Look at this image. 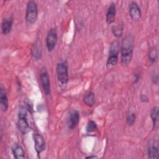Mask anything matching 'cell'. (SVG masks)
<instances>
[{
  "mask_svg": "<svg viewBox=\"0 0 159 159\" xmlns=\"http://www.w3.org/2000/svg\"><path fill=\"white\" fill-rule=\"evenodd\" d=\"M0 104L1 107L3 112H6L8 109V98L6 90L2 87L0 89Z\"/></svg>",
  "mask_w": 159,
  "mask_h": 159,
  "instance_id": "14",
  "label": "cell"
},
{
  "mask_svg": "<svg viewBox=\"0 0 159 159\" xmlns=\"http://www.w3.org/2000/svg\"><path fill=\"white\" fill-rule=\"evenodd\" d=\"M150 117L152 118L153 124V129H155L158 125V107L157 106L153 107L150 112Z\"/></svg>",
  "mask_w": 159,
  "mask_h": 159,
  "instance_id": "16",
  "label": "cell"
},
{
  "mask_svg": "<svg viewBox=\"0 0 159 159\" xmlns=\"http://www.w3.org/2000/svg\"><path fill=\"white\" fill-rule=\"evenodd\" d=\"M97 129L96 123L93 120H89L86 127V131L87 132H93Z\"/></svg>",
  "mask_w": 159,
  "mask_h": 159,
  "instance_id": "22",
  "label": "cell"
},
{
  "mask_svg": "<svg viewBox=\"0 0 159 159\" xmlns=\"http://www.w3.org/2000/svg\"><path fill=\"white\" fill-rule=\"evenodd\" d=\"M58 40L57 32L55 28H52L46 37V46L48 52H52L55 47Z\"/></svg>",
  "mask_w": 159,
  "mask_h": 159,
  "instance_id": "6",
  "label": "cell"
},
{
  "mask_svg": "<svg viewBox=\"0 0 159 159\" xmlns=\"http://www.w3.org/2000/svg\"><path fill=\"white\" fill-rule=\"evenodd\" d=\"M32 55L36 60H39L42 56V46L40 42L37 40L32 48Z\"/></svg>",
  "mask_w": 159,
  "mask_h": 159,
  "instance_id": "15",
  "label": "cell"
},
{
  "mask_svg": "<svg viewBox=\"0 0 159 159\" xmlns=\"http://www.w3.org/2000/svg\"><path fill=\"white\" fill-rule=\"evenodd\" d=\"M34 147L37 155H39L44 150L45 148V143L43 137L39 134H34Z\"/></svg>",
  "mask_w": 159,
  "mask_h": 159,
  "instance_id": "9",
  "label": "cell"
},
{
  "mask_svg": "<svg viewBox=\"0 0 159 159\" xmlns=\"http://www.w3.org/2000/svg\"><path fill=\"white\" fill-rule=\"evenodd\" d=\"M13 24V19L9 17L4 19L1 24V30L4 35H7L11 32Z\"/></svg>",
  "mask_w": 159,
  "mask_h": 159,
  "instance_id": "13",
  "label": "cell"
},
{
  "mask_svg": "<svg viewBox=\"0 0 159 159\" xmlns=\"http://www.w3.org/2000/svg\"><path fill=\"white\" fill-rule=\"evenodd\" d=\"M12 153L14 155V157L16 159H20V158H24V152L23 150V148L22 147H20L19 145H15L14 147L12 148Z\"/></svg>",
  "mask_w": 159,
  "mask_h": 159,
  "instance_id": "17",
  "label": "cell"
},
{
  "mask_svg": "<svg viewBox=\"0 0 159 159\" xmlns=\"http://www.w3.org/2000/svg\"><path fill=\"white\" fill-rule=\"evenodd\" d=\"M140 100L142 102H148V98L145 95H142L140 96Z\"/></svg>",
  "mask_w": 159,
  "mask_h": 159,
  "instance_id": "23",
  "label": "cell"
},
{
  "mask_svg": "<svg viewBox=\"0 0 159 159\" xmlns=\"http://www.w3.org/2000/svg\"><path fill=\"white\" fill-rule=\"evenodd\" d=\"M134 50V37L131 35H127L122 40L121 45V63L128 65L132 58Z\"/></svg>",
  "mask_w": 159,
  "mask_h": 159,
  "instance_id": "1",
  "label": "cell"
},
{
  "mask_svg": "<svg viewBox=\"0 0 159 159\" xmlns=\"http://www.w3.org/2000/svg\"><path fill=\"white\" fill-rule=\"evenodd\" d=\"M140 79V75L139 73H135L134 74V83H137Z\"/></svg>",
  "mask_w": 159,
  "mask_h": 159,
  "instance_id": "24",
  "label": "cell"
},
{
  "mask_svg": "<svg viewBox=\"0 0 159 159\" xmlns=\"http://www.w3.org/2000/svg\"><path fill=\"white\" fill-rule=\"evenodd\" d=\"M38 16V9L37 4L34 1H30L28 2L26 8L25 20L29 24H34Z\"/></svg>",
  "mask_w": 159,
  "mask_h": 159,
  "instance_id": "4",
  "label": "cell"
},
{
  "mask_svg": "<svg viewBox=\"0 0 159 159\" xmlns=\"http://www.w3.org/2000/svg\"><path fill=\"white\" fill-rule=\"evenodd\" d=\"M141 11L138 4L132 1L129 5V15L133 20H138L141 17Z\"/></svg>",
  "mask_w": 159,
  "mask_h": 159,
  "instance_id": "10",
  "label": "cell"
},
{
  "mask_svg": "<svg viewBox=\"0 0 159 159\" xmlns=\"http://www.w3.org/2000/svg\"><path fill=\"white\" fill-rule=\"evenodd\" d=\"M83 102L86 106L92 107L95 102L94 94L93 92H89L88 94L85 95L83 98Z\"/></svg>",
  "mask_w": 159,
  "mask_h": 159,
  "instance_id": "18",
  "label": "cell"
},
{
  "mask_svg": "<svg viewBox=\"0 0 159 159\" xmlns=\"http://www.w3.org/2000/svg\"><path fill=\"white\" fill-rule=\"evenodd\" d=\"M116 12V4L114 2H112L111 3L109 7H108L106 12V22L108 24H111L114 21Z\"/></svg>",
  "mask_w": 159,
  "mask_h": 159,
  "instance_id": "12",
  "label": "cell"
},
{
  "mask_svg": "<svg viewBox=\"0 0 159 159\" xmlns=\"http://www.w3.org/2000/svg\"><path fill=\"white\" fill-rule=\"evenodd\" d=\"M135 119H136V114L135 112L134 111H130L129 113L127 114V119H126V122L127 124H128V125L129 126H132L135 121Z\"/></svg>",
  "mask_w": 159,
  "mask_h": 159,
  "instance_id": "21",
  "label": "cell"
},
{
  "mask_svg": "<svg viewBox=\"0 0 159 159\" xmlns=\"http://www.w3.org/2000/svg\"><path fill=\"white\" fill-rule=\"evenodd\" d=\"M40 82L46 95H49L50 93V84L48 73L45 69H43L40 73Z\"/></svg>",
  "mask_w": 159,
  "mask_h": 159,
  "instance_id": "8",
  "label": "cell"
},
{
  "mask_svg": "<svg viewBox=\"0 0 159 159\" xmlns=\"http://www.w3.org/2000/svg\"><path fill=\"white\" fill-rule=\"evenodd\" d=\"M148 157L150 159H157L158 158V149L157 142L151 140L148 147Z\"/></svg>",
  "mask_w": 159,
  "mask_h": 159,
  "instance_id": "11",
  "label": "cell"
},
{
  "mask_svg": "<svg viewBox=\"0 0 159 159\" xmlns=\"http://www.w3.org/2000/svg\"><path fill=\"white\" fill-rule=\"evenodd\" d=\"M80 115L78 111L73 109L71 110L68 115L67 120V125L69 129L73 130L76 127L79 123Z\"/></svg>",
  "mask_w": 159,
  "mask_h": 159,
  "instance_id": "7",
  "label": "cell"
},
{
  "mask_svg": "<svg viewBox=\"0 0 159 159\" xmlns=\"http://www.w3.org/2000/svg\"><path fill=\"white\" fill-rule=\"evenodd\" d=\"M157 50L155 47H152L148 51V60L152 63H155L157 60Z\"/></svg>",
  "mask_w": 159,
  "mask_h": 159,
  "instance_id": "20",
  "label": "cell"
},
{
  "mask_svg": "<svg viewBox=\"0 0 159 159\" xmlns=\"http://www.w3.org/2000/svg\"><path fill=\"white\" fill-rule=\"evenodd\" d=\"M56 72L59 85L61 87H65L68 81V66L65 62H61L57 64Z\"/></svg>",
  "mask_w": 159,
  "mask_h": 159,
  "instance_id": "2",
  "label": "cell"
},
{
  "mask_svg": "<svg viewBox=\"0 0 159 159\" xmlns=\"http://www.w3.org/2000/svg\"><path fill=\"white\" fill-rule=\"evenodd\" d=\"M86 158H98V157H96L95 155H91V156L86 157Z\"/></svg>",
  "mask_w": 159,
  "mask_h": 159,
  "instance_id": "25",
  "label": "cell"
},
{
  "mask_svg": "<svg viewBox=\"0 0 159 159\" xmlns=\"http://www.w3.org/2000/svg\"><path fill=\"white\" fill-rule=\"evenodd\" d=\"M112 32L114 35L117 38L120 37L122 35L123 32V25L122 24H118L116 25L112 26Z\"/></svg>",
  "mask_w": 159,
  "mask_h": 159,
  "instance_id": "19",
  "label": "cell"
},
{
  "mask_svg": "<svg viewBox=\"0 0 159 159\" xmlns=\"http://www.w3.org/2000/svg\"><path fill=\"white\" fill-rule=\"evenodd\" d=\"M119 52V45L117 42H113L110 46L109 56L107 60L106 66L107 68H111L115 66L118 61V55Z\"/></svg>",
  "mask_w": 159,
  "mask_h": 159,
  "instance_id": "3",
  "label": "cell"
},
{
  "mask_svg": "<svg viewBox=\"0 0 159 159\" xmlns=\"http://www.w3.org/2000/svg\"><path fill=\"white\" fill-rule=\"evenodd\" d=\"M27 114L26 109L25 108H21L19 110L18 114L17 127L19 131L23 134H25L30 130V127L27 122Z\"/></svg>",
  "mask_w": 159,
  "mask_h": 159,
  "instance_id": "5",
  "label": "cell"
}]
</instances>
